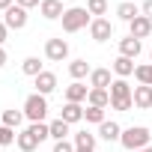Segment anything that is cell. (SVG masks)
<instances>
[{"label": "cell", "mask_w": 152, "mask_h": 152, "mask_svg": "<svg viewBox=\"0 0 152 152\" xmlns=\"http://www.w3.org/2000/svg\"><path fill=\"white\" fill-rule=\"evenodd\" d=\"M149 128L146 125H131V128H122V137H119V143L128 149V152H140V149H146L149 146Z\"/></svg>", "instance_id": "6da1fadb"}, {"label": "cell", "mask_w": 152, "mask_h": 152, "mask_svg": "<svg viewBox=\"0 0 152 152\" xmlns=\"http://www.w3.org/2000/svg\"><path fill=\"white\" fill-rule=\"evenodd\" d=\"M87 24H93L87 6H72V9L63 12V30H66V33H78V30H84Z\"/></svg>", "instance_id": "7a4b0ae2"}, {"label": "cell", "mask_w": 152, "mask_h": 152, "mask_svg": "<svg viewBox=\"0 0 152 152\" xmlns=\"http://www.w3.org/2000/svg\"><path fill=\"white\" fill-rule=\"evenodd\" d=\"M24 116H27L30 122H45V116H48V99L39 96V93L27 96V99H24Z\"/></svg>", "instance_id": "3957f363"}, {"label": "cell", "mask_w": 152, "mask_h": 152, "mask_svg": "<svg viewBox=\"0 0 152 152\" xmlns=\"http://www.w3.org/2000/svg\"><path fill=\"white\" fill-rule=\"evenodd\" d=\"M3 24H6L9 30H24V27H27V9H21L18 3L9 6V9L3 12Z\"/></svg>", "instance_id": "277c9868"}, {"label": "cell", "mask_w": 152, "mask_h": 152, "mask_svg": "<svg viewBox=\"0 0 152 152\" xmlns=\"http://www.w3.org/2000/svg\"><path fill=\"white\" fill-rule=\"evenodd\" d=\"M45 57H48L51 63H63V60L69 57V42H66V39H48V42H45Z\"/></svg>", "instance_id": "5b68a950"}, {"label": "cell", "mask_w": 152, "mask_h": 152, "mask_svg": "<svg viewBox=\"0 0 152 152\" xmlns=\"http://www.w3.org/2000/svg\"><path fill=\"white\" fill-rule=\"evenodd\" d=\"M90 36H93L96 42H107V39L113 36V24H110L107 18H93V24H90Z\"/></svg>", "instance_id": "8992f818"}, {"label": "cell", "mask_w": 152, "mask_h": 152, "mask_svg": "<svg viewBox=\"0 0 152 152\" xmlns=\"http://www.w3.org/2000/svg\"><path fill=\"white\" fill-rule=\"evenodd\" d=\"M113 78H110V69H93L90 72V90H110Z\"/></svg>", "instance_id": "52a82bcc"}, {"label": "cell", "mask_w": 152, "mask_h": 152, "mask_svg": "<svg viewBox=\"0 0 152 152\" xmlns=\"http://www.w3.org/2000/svg\"><path fill=\"white\" fill-rule=\"evenodd\" d=\"M152 33V21L146 18V15H137L131 24H128V36H134V39H146Z\"/></svg>", "instance_id": "ba28073f"}, {"label": "cell", "mask_w": 152, "mask_h": 152, "mask_svg": "<svg viewBox=\"0 0 152 152\" xmlns=\"http://www.w3.org/2000/svg\"><path fill=\"white\" fill-rule=\"evenodd\" d=\"M39 12H42V18H48V21H57V18H63V0H42L39 3Z\"/></svg>", "instance_id": "9c48e42d"}, {"label": "cell", "mask_w": 152, "mask_h": 152, "mask_svg": "<svg viewBox=\"0 0 152 152\" xmlns=\"http://www.w3.org/2000/svg\"><path fill=\"white\" fill-rule=\"evenodd\" d=\"M33 81H36V93L39 96H51L57 90V75L54 72H42L39 78H33Z\"/></svg>", "instance_id": "30bf717a"}, {"label": "cell", "mask_w": 152, "mask_h": 152, "mask_svg": "<svg viewBox=\"0 0 152 152\" xmlns=\"http://www.w3.org/2000/svg\"><path fill=\"white\" fill-rule=\"evenodd\" d=\"M131 99H134V107H140V110H149V107H152V87H146V84L134 87Z\"/></svg>", "instance_id": "8fae6325"}, {"label": "cell", "mask_w": 152, "mask_h": 152, "mask_svg": "<svg viewBox=\"0 0 152 152\" xmlns=\"http://www.w3.org/2000/svg\"><path fill=\"white\" fill-rule=\"evenodd\" d=\"M87 96H90V87H87V84H81V81H75V84H69V87H66V102L81 104V102H87Z\"/></svg>", "instance_id": "7c38bea8"}, {"label": "cell", "mask_w": 152, "mask_h": 152, "mask_svg": "<svg viewBox=\"0 0 152 152\" xmlns=\"http://www.w3.org/2000/svg\"><path fill=\"white\" fill-rule=\"evenodd\" d=\"M140 51H143L140 39H134V36H125V39H119V57H128V60H134Z\"/></svg>", "instance_id": "4fadbf2b"}, {"label": "cell", "mask_w": 152, "mask_h": 152, "mask_svg": "<svg viewBox=\"0 0 152 152\" xmlns=\"http://www.w3.org/2000/svg\"><path fill=\"white\" fill-rule=\"evenodd\" d=\"M60 119H63V122H69V125L81 122V119H84V107H81V104H75V102H66V104H63Z\"/></svg>", "instance_id": "5bb4252c"}, {"label": "cell", "mask_w": 152, "mask_h": 152, "mask_svg": "<svg viewBox=\"0 0 152 152\" xmlns=\"http://www.w3.org/2000/svg\"><path fill=\"white\" fill-rule=\"evenodd\" d=\"M99 137H102V140H107V143H116V140L122 137V128H119L113 119H110V122L104 119V122L99 125Z\"/></svg>", "instance_id": "9a60e30c"}, {"label": "cell", "mask_w": 152, "mask_h": 152, "mask_svg": "<svg viewBox=\"0 0 152 152\" xmlns=\"http://www.w3.org/2000/svg\"><path fill=\"white\" fill-rule=\"evenodd\" d=\"M75 149H78V152H96V134L78 131V134H75Z\"/></svg>", "instance_id": "2e32d148"}, {"label": "cell", "mask_w": 152, "mask_h": 152, "mask_svg": "<svg viewBox=\"0 0 152 152\" xmlns=\"http://www.w3.org/2000/svg\"><path fill=\"white\" fill-rule=\"evenodd\" d=\"M107 93H110V102H116V99H131V93H134V90L125 84V78H116V81L110 84V90H107Z\"/></svg>", "instance_id": "e0dca14e"}, {"label": "cell", "mask_w": 152, "mask_h": 152, "mask_svg": "<svg viewBox=\"0 0 152 152\" xmlns=\"http://www.w3.org/2000/svg\"><path fill=\"white\" fill-rule=\"evenodd\" d=\"M134 60H128V57H116L113 60V75L116 78H128V75H134Z\"/></svg>", "instance_id": "ac0fdd59"}, {"label": "cell", "mask_w": 152, "mask_h": 152, "mask_svg": "<svg viewBox=\"0 0 152 152\" xmlns=\"http://www.w3.org/2000/svg\"><path fill=\"white\" fill-rule=\"evenodd\" d=\"M90 72H93V69H90V63H87V60H72V63H69V75H72L75 81L87 78Z\"/></svg>", "instance_id": "d6986e66"}, {"label": "cell", "mask_w": 152, "mask_h": 152, "mask_svg": "<svg viewBox=\"0 0 152 152\" xmlns=\"http://www.w3.org/2000/svg\"><path fill=\"white\" fill-rule=\"evenodd\" d=\"M116 15H119V21H125V24H131L137 15H140V9L134 6V3H128V0H125V3H119L116 6Z\"/></svg>", "instance_id": "ffe728a7"}, {"label": "cell", "mask_w": 152, "mask_h": 152, "mask_svg": "<svg viewBox=\"0 0 152 152\" xmlns=\"http://www.w3.org/2000/svg\"><path fill=\"white\" fill-rule=\"evenodd\" d=\"M87 102H90L93 107H107V104H110V93H107V90H90Z\"/></svg>", "instance_id": "44dd1931"}, {"label": "cell", "mask_w": 152, "mask_h": 152, "mask_svg": "<svg viewBox=\"0 0 152 152\" xmlns=\"http://www.w3.org/2000/svg\"><path fill=\"white\" fill-rule=\"evenodd\" d=\"M21 72H24V75H30V78H39V75H42L45 69H42L39 57H27V60L21 63Z\"/></svg>", "instance_id": "7402d4cb"}, {"label": "cell", "mask_w": 152, "mask_h": 152, "mask_svg": "<svg viewBox=\"0 0 152 152\" xmlns=\"http://www.w3.org/2000/svg\"><path fill=\"white\" fill-rule=\"evenodd\" d=\"M15 143H18V149H21V152H33V149L39 146V140H36V137H33V134H30L27 128H24V131L18 134V140H15Z\"/></svg>", "instance_id": "603a6c76"}, {"label": "cell", "mask_w": 152, "mask_h": 152, "mask_svg": "<svg viewBox=\"0 0 152 152\" xmlns=\"http://www.w3.org/2000/svg\"><path fill=\"white\" fill-rule=\"evenodd\" d=\"M21 122H24V110H15V107L3 110V125H9V128H18Z\"/></svg>", "instance_id": "cb8c5ba5"}, {"label": "cell", "mask_w": 152, "mask_h": 152, "mask_svg": "<svg viewBox=\"0 0 152 152\" xmlns=\"http://www.w3.org/2000/svg\"><path fill=\"white\" fill-rule=\"evenodd\" d=\"M48 128H51V137L60 143V140H66V134H69V122H63V119H54V122H48Z\"/></svg>", "instance_id": "d4e9b609"}, {"label": "cell", "mask_w": 152, "mask_h": 152, "mask_svg": "<svg viewBox=\"0 0 152 152\" xmlns=\"http://www.w3.org/2000/svg\"><path fill=\"white\" fill-rule=\"evenodd\" d=\"M27 131H30V134H33L39 143L51 137V128H48V122H30V128H27Z\"/></svg>", "instance_id": "484cf974"}, {"label": "cell", "mask_w": 152, "mask_h": 152, "mask_svg": "<svg viewBox=\"0 0 152 152\" xmlns=\"http://www.w3.org/2000/svg\"><path fill=\"white\" fill-rule=\"evenodd\" d=\"M134 78H137V84H146V87H152V63H146V66H137V69H134Z\"/></svg>", "instance_id": "4316f807"}, {"label": "cell", "mask_w": 152, "mask_h": 152, "mask_svg": "<svg viewBox=\"0 0 152 152\" xmlns=\"http://www.w3.org/2000/svg\"><path fill=\"white\" fill-rule=\"evenodd\" d=\"M84 119H87V122L102 125V122H104V107H93V104H90V107H84Z\"/></svg>", "instance_id": "83f0119b"}, {"label": "cell", "mask_w": 152, "mask_h": 152, "mask_svg": "<svg viewBox=\"0 0 152 152\" xmlns=\"http://www.w3.org/2000/svg\"><path fill=\"white\" fill-rule=\"evenodd\" d=\"M87 12L96 15V18H102L107 12V0H87Z\"/></svg>", "instance_id": "f1b7e54d"}, {"label": "cell", "mask_w": 152, "mask_h": 152, "mask_svg": "<svg viewBox=\"0 0 152 152\" xmlns=\"http://www.w3.org/2000/svg\"><path fill=\"white\" fill-rule=\"evenodd\" d=\"M15 140H18L15 128H9V125H0V146H9V143H15Z\"/></svg>", "instance_id": "f546056e"}, {"label": "cell", "mask_w": 152, "mask_h": 152, "mask_svg": "<svg viewBox=\"0 0 152 152\" xmlns=\"http://www.w3.org/2000/svg\"><path fill=\"white\" fill-rule=\"evenodd\" d=\"M110 107L125 113V110H131V107H134V99H116V102H110Z\"/></svg>", "instance_id": "4dcf8cb0"}, {"label": "cell", "mask_w": 152, "mask_h": 152, "mask_svg": "<svg viewBox=\"0 0 152 152\" xmlns=\"http://www.w3.org/2000/svg\"><path fill=\"white\" fill-rule=\"evenodd\" d=\"M54 152H78V149H75V143H69V140H60L54 146Z\"/></svg>", "instance_id": "1f68e13d"}, {"label": "cell", "mask_w": 152, "mask_h": 152, "mask_svg": "<svg viewBox=\"0 0 152 152\" xmlns=\"http://www.w3.org/2000/svg\"><path fill=\"white\" fill-rule=\"evenodd\" d=\"M15 3L21 6V9H33V6H39L42 0H15Z\"/></svg>", "instance_id": "d6a6232c"}, {"label": "cell", "mask_w": 152, "mask_h": 152, "mask_svg": "<svg viewBox=\"0 0 152 152\" xmlns=\"http://www.w3.org/2000/svg\"><path fill=\"white\" fill-rule=\"evenodd\" d=\"M140 15H146V18L152 21V0H146V3L140 6Z\"/></svg>", "instance_id": "836d02e7"}, {"label": "cell", "mask_w": 152, "mask_h": 152, "mask_svg": "<svg viewBox=\"0 0 152 152\" xmlns=\"http://www.w3.org/2000/svg\"><path fill=\"white\" fill-rule=\"evenodd\" d=\"M6 36H9V27L0 21V48H3V42H6Z\"/></svg>", "instance_id": "e575fe53"}, {"label": "cell", "mask_w": 152, "mask_h": 152, "mask_svg": "<svg viewBox=\"0 0 152 152\" xmlns=\"http://www.w3.org/2000/svg\"><path fill=\"white\" fill-rule=\"evenodd\" d=\"M9 6H15V0H0V12H6Z\"/></svg>", "instance_id": "d590c367"}, {"label": "cell", "mask_w": 152, "mask_h": 152, "mask_svg": "<svg viewBox=\"0 0 152 152\" xmlns=\"http://www.w3.org/2000/svg\"><path fill=\"white\" fill-rule=\"evenodd\" d=\"M3 66H6V51L0 48V69H3Z\"/></svg>", "instance_id": "8d00e7d4"}, {"label": "cell", "mask_w": 152, "mask_h": 152, "mask_svg": "<svg viewBox=\"0 0 152 152\" xmlns=\"http://www.w3.org/2000/svg\"><path fill=\"white\" fill-rule=\"evenodd\" d=\"M140 152H152V146H146V149H140Z\"/></svg>", "instance_id": "74e56055"}, {"label": "cell", "mask_w": 152, "mask_h": 152, "mask_svg": "<svg viewBox=\"0 0 152 152\" xmlns=\"http://www.w3.org/2000/svg\"><path fill=\"white\" fill-rule=\"evenodd\" d=\"M149 57H152V51H149Z\"/></svg>", "instance_id": "f35d334b"}]
</instances>
